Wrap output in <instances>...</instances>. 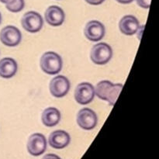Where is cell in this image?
<instances>
[{
  "instance_id": "1",
  "label": "cell",
  "mask_w": 159,
  "mask_h": 159,
  "mask_svg": "<svg viewBox=\"0 0 159 159\" xmlns=\"http://www.w3.org/2000/svg\"><path fill=\"white\" fill-rule=\"evenodd\" d=\"M122 89L123 84H113L107 80L101 81L94 89L95 95L99 99L107 101L113 107L116 103Z\"/></svg>"
},
{
  "instance_id": "2",
  "label": "cell",
  "mask_w": 159,
  "mask_h": 159,
  "mask_svg": "<svg viewBox=\"0 0 159 159\" xmlns=\"http://www.w3.org/2000/svg\"><path fill=\"white\" fill-rule=\"evenodd\" d=\"M40 68L48 75H56L62 69V59L54 51H48L42 55L40 61Z\"/></svg>"
},
{
  "instance_id": "3",
  "label": "cell",
  "mask_w": 159,
  "mask_h": 159,
  "mask_svg": "<svg viewBox=\"0 0 159 159\" xmlns=\"http://www.w3.org/2000/svg\"><path fill=\"white\" fill-rule=\"evenodd\" d=\"M113 57L111 47L106 43H99L93 47L90 52V58L96 65H106Z\"/></svg>"
},
{
  "instance_id": "4",
  "label": "cell",
  "mask_w": 159,
  "mask_h": 159,
  "mask_svg": "<svg viewBox=\"0 0 159 159\" xmlns=\"http://www.w3.org/2000/svg\"><path fill=\"white\" fill-rule=\"evenodd\" d=\"M21 24L23 29L27 32L37 33L43 27V20L38 12L30 11L26 12L22 17Z\"/></svg>"
},
{
  "instance_id": "5",
  "label": "cell",
  "mask_w": 159,
  "mask_h": 159,
  "mask_svg": "<svg viewBox=\"0 0 159 159\" xmlns=\"http://www.w3.org/2000/svg\"><path fill=\"white\" fill-rule=\"evenodd\" d=\"M95 89L93 85L89 82H82L76 86L75 90V99L81 105H86L93 100Z\"/></svg>"
},
{
  "instance_id": "6",
  "label": "cell",
  "mask_w": 159,
  "mask_h": 159,
  "mask_svg": "<svg viewBox=\"0 0 159 159\" xmlns=\"http://www.w3.org/2000/svg\"><path fill=\"white\" fill-rule=\"evenodd\" d=\"M97 115L91 109L83 108L78 113L77 124L83 130H93L97 125Z\"/></svg>"
},
{
  "instance_id": "7",
  "label": "cell",
  "mask_w": 159,
  "mask_h": 159,
  "mask_svg": "<svg viewBox=\"0 0 159 159\" xmlns=\"http://www.w3.org/2000/svg\"><path fill=\"white\" fill-rule=\"evenodd\" d=\"M47 149V140L44 135L35 133L30 135L27 141V151L33 156H40Z\"/></svg>"
},
{
  "instance_id": "8",
  "label": "cell",
  "mask_w": 159,
  "mask_h": 159,
  "mask_svg": "<svg viewBox=\"0 0 159 159\" xmlns=\"http://www.w3.org/2000/svg\"><path fill=\"white\" fill-rule=\"evenodd\" d=\"M50 92L55 98L64 97L70 89V82L64 75H58L51 79L49 85Z\"/></svg>"
},
{
  "instance_id": "9",
  "label": "cell",
  "mask_w": 159,
  "mask_h": 159,
  "mask_svg": "<svg viewBox=\"0 0 159 159\" xmlns=\"http://www.w3.org/2000/svg\"><path fill=\"white\" fill-rule=\"evenodd\" d=\"M21 32L14 26H5L0 32V40L6 46H17L21 42Z\"/></svg>"
},
{
  "instance_id": "10",
  "label": "cell",
  "mask_w": 159,
  "mask_h": 159,
  "mask_svg": "<svg viewBox=\"0 0 159 159\" xmlns=\"http://www.w3.org/2000/svg\"><path fill=\"white\" fill-rule=\"evenodd\" d=\"M105 26L101 22L91 20L85 26L84 34L90 41L98 42L103 38L105 35Z\"/></svg>"
},
{
  "instance_id": "11",
  "label": "cell",
  "mask_w": 159,
  "mask_h": 159,
  "mask_svg": "<svg viewBox=\"0 0 159 159\" xmlns=\"http://www.w3.org/2000/svg\"><path fill=\"white\" fill-rule=\"evenodd\" d=\"M44 17L48 24L53 26H58L65 21V14L63 9L59 6H51L47 9Z\"/></svg>"
},
{
  "instance_id": "12",
  "label": "cell",
  "mask_w": 159,
  "mask_h": 159,
  "mask_svg": "<svg viewBox=\"0 0 159 159\" xmlns=\"http://www.w3.org/2000/svg\"><path fill=\"white\" fill-rule=\"evenodd\" d=\"M71 138L69 134L65 130H58L52 132L48 138L50 146L55 149H62L69 144Z\"/></svg>"
},
{
  "instance_id": "13",
  "label": "cell",
  "mask_w": 159,
  "mask_h": 159,
  "mask_svg": "<svg viewBox=\"0 0 159 159\" xmlns=\"http://www.w3.org/2000/svg\"><path fill=\"white\" fill-rule=\"evenodd\" d=\"M139 27V21L132 15L124 16L119 23L120 30L127 36H132L136 34Z\"/></svg>"
},
{
  "instance_id": "14",
  "label": "cell",
  "mask_w": 159,
  "mask_h": 159,
  "mask_svg": "<svg viewBox=\"0 0 159 159\" xmlns=\"http://www.w3.org/2000/svg\"><path fill=\"white\" fill-rule=\"evenodd\" d=\"M16 61L11 57H4L0 60V76L3 79H10L17 72Z\"/></svg>"
},
{
  "instance_id": "15",
  "label": "cell",
  "mask_w": 159,
  "mask_h": 159,
  "mask_svg": "<svg viewBox=\"0 0 159 159\" xmlns=\"http://www.w3.org/2000/svg\"><path fill=\"white\" fill-rule=\"evenodd\" d=\"M42 122L46 127H54L61 120V113L57 108L48 107L42 113Z\"/></svg>"
},
{
  "instance_id": "16",
  "label": "cell",
  "mask_w": 159,
  "mask_h": 159,
  "mask_svg": "<svg viewBox=\"0 0 159 159\" xmlns=\"http://www.w3.org/2000/svg\"><path fill=\"white\" fill-rule=\"evenodd\" d=\"M24 0H14L12 2L6 5V9L12 12H19L24 8Z\"/></svg>"
},
{
  "instance_id": "17",
  "label": "cell",
  "mask_w": 159,
  "mask_h": 159,
  "mask_svg": "<svg viewBox=\"0 0 159 159\" xmlns=\"http://www.w3.org/2000/svg\"><path fill=\"white\" fill-rule=\"evenodd\" d=\"M137 3L139 6L144 9H149L151 6L152 0H136Z\"/></svg>"
},
{
  "instance_id": "18",
  "label": "cell",
  "mask_w": 159,
  "mask_h": 159,
  "mask_svg": "<svg viewBox=\"0 0 159 159\" xmlns=\"http://www.w3.org/2000/svg\"><path fill=\"white\" fill-rule=\"evenodd\" d=\"M85 1L89 4L93 5V6H98V5L102 4L105 0H85Z\"/></svg>"
},
{
  "instance_id": "19",
  "label": "cell",
  "mask_w": 159,
  "mask_h": 159,
  "mask_svg": "<svg viewBox=\"0 0 159 159\" xmlns=\"http://www.w3.org/2000/svg\"><path fill=\"white\" fill-rule=\"evenodd\" d=\"M42 159H61L59 156L54 155V154H48L45 155Z\"/></svg>"
},
{
  "instance_id": "20",
  "label": "cell",
  "mask_w": 159,
  "mask_h": 159,
  "mask_svg": "<svg viewBox=\"0 0 159 159\" xmlns=\"http://www.w3.org/2000/svg\"><path fill=\"white\" fill-rule=\"evenodd\" d=\"M116 1L121 4H129V3H131L134 0H116Z\"/></svg>"
},
{
  "instance_id": "21",
  "label": "cell",
  "mask_w": 159,
  "mask_h": 159,
  "mask_svg": "<svg viewBox=\"0 0 159 159\" xmlns=\"http://www.w3.org/2000/svg\"><path fill=\"white\" fill-rule=\"evenodd\" d=\"M14 0H0V2H1L2 3H4V4L7 5V4H9V3L12 2Z\"/></svg>"
},
{
  "instance_id": "22",
  "label": "cell",
  "mask_w": 159,
  "mask_h": 159,
  "mask_svg": "<svg viewBox=\"0 0 159 159\" xmlns=\"http://www.w3.org/2000/svg\"><path fill=\"white\" fill-rule=\"evenodd\" d=\"M1 21H2V16H1V13H0V23H1Z\"/></svg>"
}]
</instances>
